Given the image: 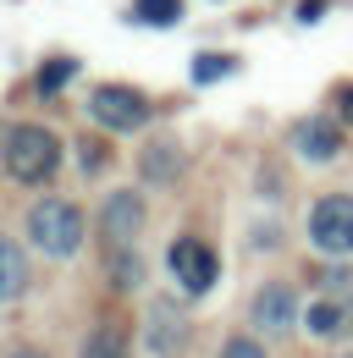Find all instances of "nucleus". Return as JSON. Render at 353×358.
I'll return each mask as SVG.
<instances>
[{"mask_svg":"<svg viewBox=\"0 0 353 358\" xmlns=\"http://www.w3.org/2000/svg\"><path fill=\"white\" fill-rule=\"evenodd\" d=\"M28 237H34V248L50 254V259H72L78 243H83V210L67 204V199H39V204L28 210Z\"/></svg>","mask_w":353,"mask_h":358,"instance_id":"obj_1","label":"nucleus"},{"mask_svg":"<svg viewBox=\"0 0 353 358\" xmlns=\"http://www.w3.org/2000/svg\"><path fill=\"white\" fill-rule=\"evenodd\" d=\"M55 166H61V138L50 127H11L6 133V171H11V182H28V187L50 182Z\"/></svg>","mask_w":353,"mask_h":358,"instance_id":"obj_2","label":"nucleus"},{"mask_svg":"<svg viewBox=\"0 0 353 358\" xmlns=\"http://www.w3.org/2000/svg\"><path fill=\"white\" fill-rule=\"evenodd\" d=\"M309 243L320 254H353V199L348 193H326L314 210H309Z\"/></svg>","mask_w":353,"mask_h":358,"instance_id":"obj_3","label":"nucleus"},{"mask_svg":"<svg viewBox=\"0 0 353 358\" xmlns=\"http://www.w3.org/2000/svg\"><path fill=\"white\" fill-rule=\"evenodd\" d=\"M88 110H94V122L111 127V133H138V127L149 122V99L122 89V83H99V89L88 94Z\"/></svg>","mask_w":353,"mask_h":358,"instance_id":"obj_4","label":"nucleus"},{"mask_svg":"<svg viewBox=\"0 0 353 358\" xmlns=\"http://www.w3.org/2000/svg\"><path fill=\"white\" fill-rule=\"evenodd\" d=\"M166 265H172V275L182 281V292H210V281H216V254L199 243V237H182V243H172V254H166Z\"/></svg>","mask_w":353,"mask_h":358,"instance_id":"obj_5","label":"nucleus"},{"mask_svg":"<svg viewBox=\"0 0 353 358\" xmlns=\"http://www.w3.org/2000/svg\"><path fill=\"white\" fill-rule=\"evenodd\" d=\"M138 226H144V199H138L132 187L111 193L105 210H99V231H105V243H111V248H132Z\"/></svg>","mask_w":353,"mask_h":358,"instance_id":"obj_6","label":"nucleus"},{"mask_svg":"<svg viewBox=\"0 0 353 358\" xmlns=\"http://www.w3.org/2000/svg\"><path fill=\"white\" fill-rule=\"evenodd\" d=\"M293 314H298V298H293V287H282V281H270L254 292V325L260 331H293Z\"/></svg>","mask_w":353,"mask_h":358,"instance_id":"obj_7","label":"nucleus"},{"mask_svg":"<svg viewBox=\"0 0 353 358\" xmlns=\"http://www.w3.org/2000/svg\"><path fill=\"white\" fill-rule=\"evenodd\" d=\"M22 292H28V254L11 237H0V303H17Z\"/></svg>","mask_w":353,"mask_h":358,"instance_id":"obj_8","label":"nucleus"},{"mask_svg":"<svg viewBox=\"0 0 353 358\" xmlns=\"http://www.w3.org/2000/svg\"><path fill=\"white\" fill-rule=\"evenodd\" d=\"M293 149H298L304 160H331V155H337V127H331V122H304V127L293 133Z\"/></svg>","mask_w":353,"mask_h":358,"instance_id":"obj_9","label":"nucleus"},{"mask_svg":"<svg viewBox=\"0 0 353 358\" xmlns=\"http://www.w3.org/2000/svg\"><path fill=\"white\" fill-rule=\"evenodd\" d=\"M78 358H127V336H122L116 325H99V331H88V342H83Z\"/></svg>","mask_w":353,"mask_h":358,"instance_id":"obj_10","label":"nucleus"},{"mask_svg":"<svg viewBox=\"0 0 353 358\" xmlns=\"http://www.w3.org/2000/svg\"><path fill=\"white\" fill-rule=\"evenodd\" d=\"M182 166H176V143H149L144 149V177L149 182H172Z\"/></svg>","mask_w":353,"mask_h":358,"instance_id":"obj_11","label":"nucleus"},{"mask_svg":"<svg viewBox=\"0 0 353 358\" xmlns=\"http://www.w3.org/2000/svg\"><path fill=\"white\" fill-rule=\"evenodd\" d=\"M132 17H138V22L166 28V22H176V17H182V0H138V6H132Z\"/></svg>","mask_w":353,"mask_h":358,"instance_id":"obj_12","label":"nucleus"},{"mask_svg":"<svg viewBox=\"0 0 353 358\" xmlns=\"http://www.w3.org/2000/svg\"><path fill=\"white\" fill-rule=\"evenodd\" d=\"M342 320H348V309H342V303H309V331H314V336L342 331Z\"/></svg>","mask_w":353,"mask_h":358,"instance_id":"obj_13","label":"nucleus"},{"mask_svg":"<svg viewBox=\"0 0 353 358\" xmlns=\"http://www.w3.org/2000/svg\"><path fill=\"white\" fill-rule=\"evenodd\" d=\"M111 275H116V287H138V281H144L138 254H127V248H111Z\"/></svg>","mask_w":353,"mask_h":358,"instance_id":"obj_14","label":"nucleus"},{"mask_svg":"<svg viewBox=\"0 0 353 358\" xmlns=\"http://www.w3.org/2000/svg\"><path fill=\"white\" fill-rule=\"evenodd\" d=\"M226 72H237L232 55H199V61H193V83H221Z\"/></svg>","mask_w":353,"mask_h":358,"instance_id":"obj_15","label":"nucleus"},{"mask_svg":"<svg viewBox=\"0 0 353 358\" xmlns=\"http://www.w3.org/2000/svg\"><path fill=\"white\" fill-rule=\"evenodd\" d=\"M72 72H78V66H72L67 55H61V61H50V66H39V89H44V94H55L67 78H72Z\"/></svg>","mask_w":353,"mask_h":358,"instance_id":"obj_16","label":"nucleus"},{"mask_svg":"<svg viewBox=\"0 0 353 358\" xmlns=\"http://www.w3.org/2000/svg\"><path fill=\"white\" fill-rule=\"evenodd\" d=\"M221 358H265L260 342H249V336H232L226 348H221Z\"/></svg>","mask_w":353,"mask_h":358,"instance_id":"obj_17","label":"nucleus"},{"mask_svg":"<svg viewBox=\"0 0 353 358\" xmlns=\"http://www.w3.org/2000/svg\"><path fill=\"white\" fill-rule=\"evenodd\" d=\"M78 160H83V171H105V149H99V143H78Z\"/></svg>","mask_w":353,"mask_h":358,"instance_id":"obj_18","label":"nucleus"},{"mask_svg":"<svg viewBox=\"0 0 353 358\" xmlns=\"http://www.w3.org/2000/svg\"><path fill=\"white\" fill-rule=\"evenodd\" d=\"M11 358H44V353H34V348H17V353H11Z\"/></svg>","mask_w":353,"mask_h":358,"instance_id":"obj_19","label":"nucleus"},{"mask_svg":"<svg viewBox=\"0 0 353 358\" xmlns=\"http://www.w3.org/2000/svg\"><path fill=\"white\" fill-rule=\"evenodd\" d=\"M342 116H348V122H353V94H348V99H342Z\"/></svg>","mask_w":353,"mask_h":358,"instance_id":"obj_20","label":"nucleus"},{"mask_svg":"<svg viewBox=\"0 0 353 358\" xmlns=\"http://www.w3.org/2000/svg\"><path fill=\"white\" fill-rule=\"evenodd\" d=\"M342 358H353V353H342Z\"/></svg>","mask_w":353,"mask_h":358,"instance_id":"obj_21","label":"nucleus"}]
</instances>
